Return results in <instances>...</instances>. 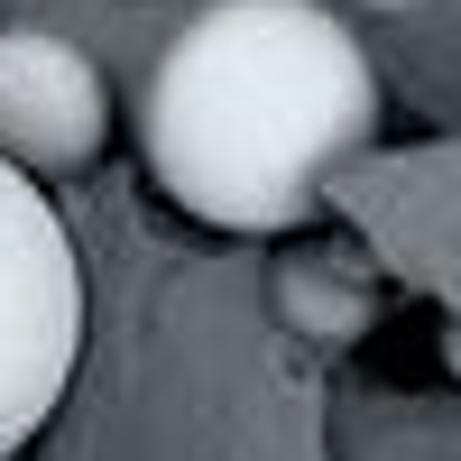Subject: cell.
Returning <instances> with one entry per match:
<instances>
[{
    "label": "cell",
    "instance_id": "277c9868",
    "mask_svg": "<svg viewBox=\"0 0 461 461\" xmlns=\"http://www.w3.org/2000/svg\"><path fill=\"white\" fill-rule=\"evenodd\" d=\"M360 10H425V0H360Z\"/></svg>",
    "mask_w": 461,
    "mask_h": 461
},
{
    "label": "cell",
    "instance_id": "6da1fadb",
    "mask_svg": "<svg viewBox=\"0 0 461 461\" xmlns=\"http://www.w3.org/2000/svg\"><path fill=\"white\" fill-rule=\"evenodd\" d=\"M378 130V74L323 0H203L139 84V158L212 230H295Z\"/></svg>",
    "mask_w": 461,
    "mask_h": 461
},
{
    "label": "cell",
    "instance_id": "3957f363",
    "mask_svg": "<svg viewBox=\"0 0 461 461\" xmlns=\"http://www.w3.org/2000/svg\"><path fill=\"white\" fill-rule=\"evenodd\" d=\"M111 139V74L56 28H0V158L93 167Z\"/></svg>",
    "mask_w": 461,
    "mask_h": 461
},
{
    "label": "cell",
    "instance_id": "7a4b0ae2",
    "mask_svg": "<svg viewBox=\"0 0 461 461\" xmlns=\"http://www.w3.org/2000/svg\"><path fill=\"white\" fill-rule=\"evenodd\" d=\"M84 351V267L37 176L0 158V461L56 415Z\"/></svg>",
    "mask_w": 461,
    "mask_h": 461
}]
</instances>
